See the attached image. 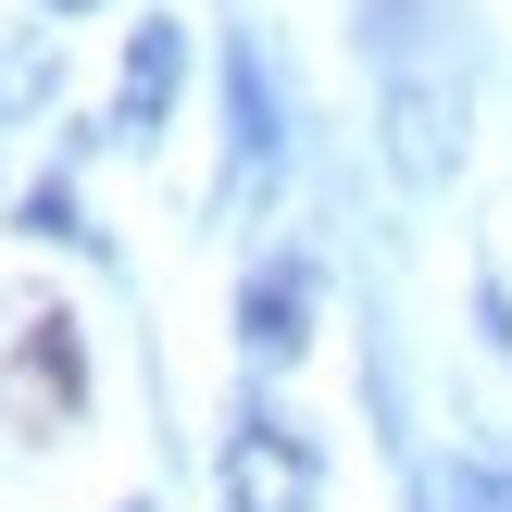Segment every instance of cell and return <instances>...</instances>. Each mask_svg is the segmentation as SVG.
<instances>
[{
	"mask_svg": "<svg viewBox=\"0 0 512 512\" xmlns=\"http://www.w3.org/2000/svg\"><path fill=\"white\" fill-rule=\"evenodd\" d=\"M75 338H63V313H38V300H13L0 313V413L13 425H63L75 413Z\"/></svg>",
	"mask_w": 512,
	"mask_h": 512,
	"instance_id": "cell-1",
	"label": "cell"
},
{
	"mask_svg": "<svg viewBox=\"0 0 512 512\" xmlns=\"http://www.w3.org/2000/svg\"><path fill=\"white\" fill-rule=\"evenodd\" d=\"M175 100V25H138V50H125V125H163Z\"/></svg>",
	"mask_w": 512,
	"mask_h": 512,
	"instance_id": "cell-4",
	"label": "cell"
},
{
	"mask_svg": "<svg viewBox=\"0 0 512 512\" xmlns=\"http://www.w3.org/2000/svg\"><path fill=\"white\" fill-rule=\"evenodd\" d=\"M300 313H313V300H300V275H263V288H250V313H238V325H250V350H263V363H288V350L313 338V325H300Z\"/></svg>",
	"mask_w": 512,
	"mask_h": 512,
	"instance_id": "cell-3",
	"label": "cell"
},
{
	"mask_svg": "<svg viewBox=\"0 0 512 512\" xmlns=\"http://www.w3.org/2000/svg\"><path fill=\"white\" fill-rule=\"evenodd\" d=\"M225 500H238V512H313V500H325L313 438H300V425H275V413H250V438L225 450Z\"/></svg>",
	"mask_w": 512,
	"mask_h": 512,
	"instance_id": "cell-2",
	"label": "cell"
}]
</instances>
